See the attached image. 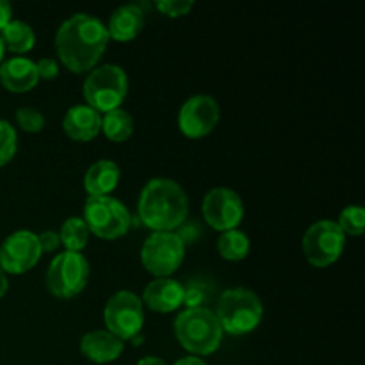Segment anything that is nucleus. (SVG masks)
<instances>
[{
	"mask_svg": "<svg viewBox=\"0 0 365 365\" xmlns=\"http://www.w3.org/2000/svg\"><path fill=\"white\" fill-rule=\"evenodd\" d=\"M155 7L168 18L185 16L195 7L192 0H157Z\"/></svg>",
	"mask_w": 365,
	"mask_h": 365,
	"instance_id": "27",
	"label": "nucleus"
},
{
	"mask_svg": "<svg viewBox=\"0 0 365 365\" xmlns=\"http://www.w3.org/2000/svg\"><path fill=\"white\" fill-rule=\"evenodd\" d=\"M38 234L31 230H16L0 245V269L6 274H24L41 259Z\"/></svg>",
	"mask_w": 365,
	"mask_h": 365,
	"instance_id": "12",
	"label": "nucleus"
},
{
	"mask_svg": "<svg viewBox=\"0 0 365 365\" xmlns=\"http://www.w3.org/2000/svg\"><path fill=\"white\" fill-rule=\"evenodd\" d=\"M39 246H41L43 253H52L56 252L57 248L61 246V239H59V232L53 230H45L38 235Z\"/></svg>",
	"mask_w": 365,
	"mask_h": 365,
	"instance_id": "29",
	"label": "nucleus"
},
{
	"mask_svg": "<svg viewBox=\"0 0 365 365\" xmlns=\"http://www.w3.org/2000/svg\"><path fill=\"white\" fill-rule=\"evenodd\" d=\"M346 235L337 221L321 220L307 228L302 248L307 262L316 267H328L341 259L346 248Z\"/></svg>",
	"mask_w": 365,
	"mask_h": 365,
	"instance_id": "9",
	"label": "nucleus"
},
{
	"mask_svg": "<svg viewBox=\"0 0 365 365\" xmlns=\"http://www.w3.org/2000/svg\"><path fill=\"white\" fill-rule=\"evenodd\" d=\"M134 132V118L125 109H114L102 114V134L113 143H123Z\"/></svg>",
	"mask_w": 365,
	"mask_h": 365,
	"instance_id": "21",
	"label": "nucleus"
},
{
	"mask_svg": "<svg viewBox=\"0 0 365 365\" xmlns=\"http://www.w3.org/2000/svg\"><path fill=\"white\" fill-rule=\"evenodd\" d=\"M143 307L157 314H170L184 305V285L173 278H155L143 291Z\"/></svg>",
	"mask_w": 365,
	"mask_h": 365,
	"instance_id": "14",
	"label": "nucleus"
},
{
	"mask_svg": "<svg viewBox=\"0 0 365 365\" xmlns=\"http://www.w3.org/2000/svg\"><path fill=\"white\" fill-rule=\"evenodd\" d=\"M86 106L93 107L100 114L120 109L128 95V77L118 64H102L91 70L86 77L84 86Z\"/></svg>",
	"mask_w": 365,
	"mask_h": 365,
	"instance_id": "5",
	"label": "nucleus"
},
{
	"mask_svg": "<svg viewBox=\"0 0 365 365\" xmlns=\"http://www.w3.org/2000/svg\"><path fill=\"white\" fill-rule=\"evenodd\" d=\"M82 220L91 234L107 241L127 235L132 225L128 209L114 196H88Z\"/></svg>",
	"mask_w": 365,
	"mask_h": 365,
	"instance_id": "6",
	"label": "nucleus"
},
{
	"mask_svg": "<svg viewBox=\"0 0 365 365\" xmlns=\"http://www.w3.org/2000/svg\"><path fill=\"white\" fill-rule=\"evenodd\" d=\"M173 365H207L200 356H184V359L177 360Z\"/></svg>",
	"mask_w": 365,
	"mask_h": 365,
	"instance_id": "31",
	"label": "nucleus"
},
{
	"mask_svg": "<svg viewBox=\"0 0 365 365\" xmlns=\"http://www.w3.org/2000/svg\"><path fill=\"white\" fill-rule=\"evenodd\" d=\"M18 150L16 128L6 120H0V168L13 160Z\"/></svg>",
	"mask_w": 365,
	"mask_h": 365,
	"instance_id": "25",
	"label": "nucleus"
},
{
	"mask_svg": "<svg viewBox=\"0 0 365 365\" xmlns=\"http://www.w3.org/2000/svg\"><path fill=\"white\" fill-rule=\"evenodd\" d=\"M143 27H145V13L141 7L135 4H125L110 14L107 32H109V39L127 43L138 38Z\"/></svg>",
	"mask_w": 365,
	"mask_h": 365,
	"instance_id": "18",
	"label": "nucleus"
},
{
	"mask_svg": "<svg viewBox=\"0 0 365 365\" xmlns=\"http://www.w3.org/2000/svg\"><path fill=\"white\" fill-rule=\"evenodd\" d=\"M4 56H6V46H4L2 39H0V64L4 63Z\"/></svg>",
	"mask_w": 365,
	"mask_h": 365,
	"instance_id": "34",
	"label": "nucleus"
},
{
	"mask_svg": "<svg viewBox=\"0 0 365 365\" xmlns=\"http://www.w3.org/2000/svg\"><path fill=\"white\" fill-rule=\"evenodd\" d=\"M189 200L184 187L171 178H152L141 189L138 216L152 232H175L185 223Z\"/></svg>",
	"mask_w": 365,
	"mask_h": 365,
	"instance_id": "2",
	"label": "nucleus"
},
{
	"mask_svg": "<svg viewBox=\"0 0 365 365\" xmlns=\"http://www.w3.org/2000/svg\"><path fill=\"white\" fill-rule=\"evenodd\" d=\"M36 63L29 57H11L0 64V84L11 93H27L38 86Z\"/></svg>",
	"mask_w": 365,
	"mask_h": 365,
	"instance_id": "16",
	"label": "nucleus"
},
{
	"mask_svg": "<svg viewBox=\"0 0 365 365\" xmlns=\"http://www.w3.org/2000/svg\"><path fill=\"white\" fill-rule=\"evenodd\" d=\"M185 241L177 232H152L141 248V262L155 278H171L182 266Z\"/></svg>",
	"mask_w": 365,
	"mask_h": 365,
	"instance_id": "8",
	"label": "nucleus"
},
{
	"mask_svg": "<svg viewBox=\"0 0 365 365\" xmlns=\"http://www.w3.org/2000/svg\"><path fill=\"white\" fill-rule=\"evenodd\" d=\"M250 248H252V241L239 228L223 232L220 239H217V253L221 255V259L228 260V262H241V260H245L248 257Z\"/></svg>",
	"mask_w": 365,
	"mask_h": 365,
	"instance_id": "22",
	"label": "nucleus"
},
{
	"mask_svg": "<svg viewBox=\"0 0 365 365\" xmlns=\"http://www.w3.org/2000/svg\"><path fill=\"white\" fill-rule=\"evenodd\" d=\"M337 225L344 235H351V237H359L365 232V210L359 205H348L342 209L341 216H339Z\"/></svg>",
	"mask_w": 365,
	"mask_h": 365,
	"instance_id": "24",
	"label": "nucleus"
},
{
	"mask_svg": "<svg viewBox=\"0 0 365 365\" xmlns=\"http://www.w3.org/2000/svg\"><path fill=\"white\" fill-rule=\"evenodd\" d=\"M125 342L107 330H95L81 339V351L89 362L110 364L121 356Z\"/></svg>",
	"mask_w": 365,
	"mask_h": 365,
	"instance_id": "17",
	"label": "nucleus"
},
{
	"mask_svg": "<svg viewBox=\"0 0 365 365\" xmlns=\"http://www.w3.org/2000/svg\"><path fill=\"white\" fill-rule=\"evenodd\" d=\"M89 232L88 225L84 223V220L78 216H71L61 225L59 230V239L61 246H64V252H73V253H82V250L88 246L89 242Z\"/></svg>",
	"mask_w": 365,
	"mask_h": 365,
	"instance_id": "23",
	"label": "nucleus"
},
{
	"mask_svg": "<svg viewBox=\"0 0 365 365\" xmlns=\"http://www.w3.org/2000/svg\"><path fill=\"white\" fill-rule=\"evenodd\" d=\"M16 123L27 134H38L45 128V116L32 107H20L16 110Z\"/></svg>",
	"mask_w": 365,
	"mask_h": 365,
	"instance_id": "26",
	"label": "nucleus"
},
{
	"mask_svg": "<svg viewBox=\"0 0 365 365\" xmlns=\"http://www.w3.org/2000/svg\"><path fill=\"white\" fill-rule=\"evenodd\" d=\"M214 314L223 331L230 335H246L257 330L262 323L264 305L250 289L234 287L220 296Z\"/></svg>",
	"mask_w": 365,
	"mask_h": 365,
	"instance_id": "4",
	"label": "nucleus"
},
{
	"mask_svg": "<svg viewBox=\"0 0 365 365\" xmlns=\"http://www.w3.org/2000/svg\"><path fill=\"white\" fill-rule=\"evenodd\" d=\"M63 130L73 141H93L102 132V114L86 103L70 107L63 118Z\"/></svg>",
	"mask_w": 365,
	"mask_h": 365,
	"instance_id": "15",
	"label": "nucleus"
},
{
	"mask_svg": "<svg viewBox=\"0 0 365 365\" xmlns=\"http://www.w3.org/2000/svg\"><path fill=\"white\" fill-rule=\"evenodd\" d=\"M107 45V25L88 13L73 14L57 29V57L75 75H84L95 70L106 53Z\"/></svg>",
	"mask_w": 365,
	"mask_h": 365,
	"instance_id": "1",
	"label": "nucleus"
},
{
	"mask_svg": "<svg viewBox=\"0 0 365 365\" xmlns=\"http://www.w3.org/2000/svg\"><path fill=\"white\" fill-rule=\"evenodd\" d=\"M103 324L107 331L123 342L138 337L145 324V307L141 298L130 291H118L103 307Z\"/></svg>",
	"mask_w": 365,
	"mask_h": 365,
	"instance_id": "10",
	"label": "nucleus"
},
{
	"mask_svg": "<svg viewBox=\"0 0 365 365\" xmlns=\"http://www.w3.org/2000/svg\"><path fill=\"white\" fill-rule=\"evenodd\" d=\"M7 289H9V282H7V274L0 269V299L6 296Z\"/></svg>",
	"mask_w": 365,
	"mask_h": 365,
	"instance_id": "33",
	"label": "nucleus"
},
{
	"mask_svg": "<svg viewBox=\"0 0 365 365\" xmlns=\"http://www.w3.org/2000/svg\"><path fill=\"white\" fill-rule=\"evenodd\" d=\"M0 39H2L6 50L16 53V56H24L34 48L36 34L34 29L25 21L11 20L0 32Z\"/></svg>",
	"mask_w": 365,
	"mask_h": 365,
	"instance_id": "20",
	"label": "nucleus"
},
{
	"mask_svg": "<svg viewBox=\"0 0 365 365\" xmlns=\"http://www.w3.org/2000/svg\"><path fill=\"white\" fill-rule=\"evenodd\" d=\"M11 20H13V7L6 0H0V32Z\"/></svg>",
	"mask_w": 365,
	"mask_h": 365,
	"instance_id": "30",
	"label": "nucleus"
},
{
	"mask_svg": "<svg viewBox=\"0 0 365 365\" xmlns=\"http://www.w3.org/2000/svg\"><path fill=\"white\" fill-rule=\"evenodd\" d=\"M202 214L210 228L223 234V232L235 230L242 223L245 203L234 189L214 187L203 198Z\"/></svg>",
	"mask_w": 365,
	"mask_h": 365,
	"instance_id": "11",
	"label": "nucleus"
},
{
	"mask_svg": "<svg viewBox=\"0 0 365 365\" xmlns=\"http://www.w3.org/2000/svg\"><path fill=\"white\" fill-rule=\"evenodd\" d=\"M36 70H38L39 78H45V81H52L59 75V64L52 57H43L36 63Z\"/></svg>",
	"mask_w": 365,
	"mask_h": 365,
	"instance_id": "28",
	"label": "nucleus"
},
{
	"mask_svg": "<svg viewBox=\"0 0 365 365\" xmlns=\"http://www.w3.org/2000/svg\"><path fill=\"white\" fill-rule=\"evenodd\" d=\"M89 273V262L82 253L63 252L53 257L46 269V289L56 298L71 299L84 291Z\"/></svg>",
	"mask_w": 365,
	"mask_h": 365,
	"instance_id": "7",
	"label": "nucleus"
},
{
	"mask_svg": "<svg viewBox=\"0 0 365 365\" xmlns=\"http://www.w3.org/2000/svg\"><path fill=\"white\" fill-rule=\"evenodd\" d=\"M220 103L210 95H195L182 103L178 110V128L189 139L209 135L220 123Z\"/></svg>",
	"mask_w": 365,
	"mask_h": 365,
	"instance_id": "13",
	"label": "nucleus"
},
{
	"mask_svg": "<svg viewBox=\"0 0 365 365\" xmlns=\"http://www.w3.org/2000/svg\"><path fill=\"white\" fill-rule=\"evenodd\" d=\"M121 178L120 166L109 159L93 163L84 175V187L89 196H110Z\"/></svg>",
	"mask_w": 365,
	"mask_h": 365,
	"instance_id": "19",
	"label": "nucleus"
},
{
	"mask_svg": "<svg viewBox=\"0 0 365 365\" xmlns=\"http://www.w3.org/2000/svg\"><path fill=\"white\" fill-rule=\"evenodd\" d=\"M173 331L178 344L191 353V356L212 355L223 341V328L214 310L207 307L182 310L175 317Z\"/></svg>",
	"mask_w": 365,
	"mask_h": 365,
	"instance_id": "3",
	"label": "nucleus"
},
{
	"mask_svg": "<svg viewBox=\"0 0 365 365\" xmlns=\"http://www.w3.org/2000/svg\"><path fill=\"white\" fill-rule=\"evenodd\" d=\"M135 365H168V362L160 359V356H145Z\"/></svg>",
	"mask_w": 365,
	"mask_h": 365,
	"instance_id": "32",
	"label": "nucleus"
}]
</instances>
